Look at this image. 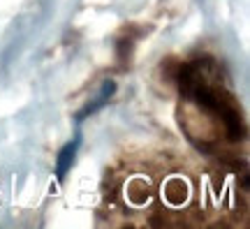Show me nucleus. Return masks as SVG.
Here are the masks:
<instances>
[{
	"label": "nucleus",
	"instance_id": "obj_1",
	"mask_svg": "<svg viewBox=\"0 0 250 229\" xmlns=\"http://www.w3.org/2000/svg\"><path fill=\"white\" fill-rule=\"evenodd\" d=\"M98 222L137 229L248 227V187L234 165L176 146H137L102 181Z\"/></svg>",
	"mask_w": 250,
	"mask_h": 229
},
{
	"label": "nucleus",
	"instance_id": "obj_3",
	"mask_svg": "<svg viewBox=\"0 0 250 229\" xmlns=\"http://www.w3.org/2000/svg\"><path fill=\"white\" fill-rule=\"evenodd\" d=\"M70 155H74V146H67V148L61 153V162H58V176H62L65 174V169H67V165H70Z\"/></svg>",
	"mask_w": 250,
	"mask_h": 229
},
{
	"label": "nucleus",
	"instance_id": "obj_2",
	"mask_svg": "<svg viewBox=\"0 0 250 229\" xmlns=\"http://www.w3.org/2000/svg\"><path fill=\"white\" fill-rule=\"evenodd\" d=\"M181 125L215 160L232 165L229 150L243 146V123L236 97L227 90L213 65L192 62L181 79Z\"/></svg>",
	"mask_w": 250,
	"mask_h": 229
}]
</instances>
